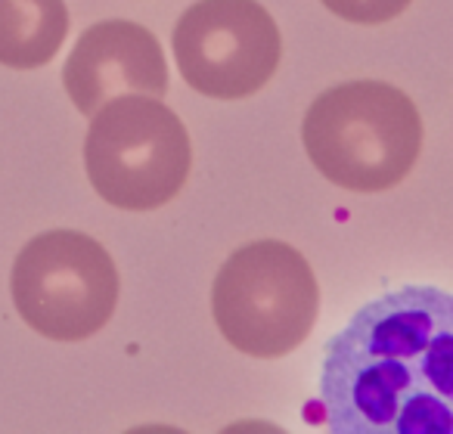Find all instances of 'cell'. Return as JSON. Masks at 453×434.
I'll list each match as a JSON object with an SVG mask.
<instances>
[{
	"instance_id": "1",
	"label": "cell",
	"mask_w": 453,
	"mask_h": 434,
	"mask_svg": "<svg viewBox=\"0 0 453 434\" xmlns=\"http://www.w3.org/2000/svg\"><path fill=\"white\" fill-rule=\"evenodd\" d=\"M317 407L339 434H453V295L403 286L326 345Z\"/></svg>"
},
{
	"instance_id": "2",
	"label": "cell",
	"mask_w": 453,
	"mask_h": 434,
	"mask_svg": "<svg viewBox=\"0 0 453 434\" xmlns=\"http://www.w3.org/2000/svg\"><path fill=\"white\" fill-rule=\"evenodd\" d=\"M302 140L314 168L335 187L382 193L413 171L422 149V118L395 84L348 81L311 103Z\"/></svg>"
},
{
	"instance_id": "3",
	"label": "cell",
	"mask_w": 453,
	"mask_h": 434,
	"mask_svg": "<svg viewBox=\"0 0 453 434\" xmlns=\"http://www.w3.org/2000/svg\"><path fill=\"white\" fill-rule=\"evenodd\" d=\"M317 310L320 289L308 258L280 240L236 248L214 277V323L249 357L277 360L292 354L311 335Z\"/></svg>"
},
{
	"instance_id": "4",
	"label": "cell",
	"mask_w": 453,
	"mask_h": 434,
	"mask_svg": "<svg viewBox=\"0 0 453 434\" xmlns=\"http://www.w3.org/2000/svg\"><path fill=\"white\" fill-rule=\"evenodd\" d=\"M193 149L162 100L121 94L90 115L84 168L96 195L121 211H156L183 189Z\"/></svg>"
},
{
	"instance_id": "5",
	"label": "cell",
	"mask_w": 453,
	"mask_h": 434,
	"mask_svg": "<svg viewBox=\"0 0 453 434\" xmlns=\"http://www.w3.org/2000/svg\"><path fill=\"white\" fill-rule=\"evenodd\" d=\"M13 304L38 335L84 341L96 335L119 304L115 261L94 236L50 230L19 252L10 277Z\"/></svg>"
},
{
	"instance_id": "6",
	"label": "cell",
	"mask_w": 453,
	"mask_h": 434,
	"mask_svg": "<svg viewBox=\"0 0 453 434\" xmlns=\"http://www.w3.org/2000/svg\"><path fill=\"white\" fill-rule=\"evenodd\" d=\"M183 81L211 100L258 94L283 59V38L258 0H196L174 26Z\"/></svg>"
},
{
	"instance_id": "7",
	"label": "cell",
	"mask_w": 453,
	"mask_h": 434,
	"mask_svg": "<svg viewBox=\"0 0 453 434\" xmlns=\"http://www.w3.org/2000/svg\"><path fill=\"white\" fill-rule=\"evenodd\" d=\"M63 84L81 115H94L121 94L162 96L168 65L150 28L127 19L96 22L78 38L63 69Z\"/></svg>"
},
{
	"instance_id": "8",
	"label": "cell",
	"mask_w": 453,
	"mask_h": 434,
	"mask_svg": "<svg viewBox=\"0 0 453 434\" xmlns=\"http://www.w3.org/2000/svg\"><path fill=\"white\" fill-rule=\"evenodd\" d=\"M69 34L65 0H0V65L41 69Z\"/></svg>"
},
{
	"instance_id": "9",
	"label": "cell",
	"mask_w": 453,
	"mask_h": 434,
	"mask_svg": "<svg viewBox=\"0 0 453 434\" xmlns=\"http://www.w3.org/2000/svg\"><path fill=\"white\" fill-rule=\"evenodd\" d=\"M333 16L357 26H382L403 13L413 0H320Z\"/></svg>"
}]
</instances>
